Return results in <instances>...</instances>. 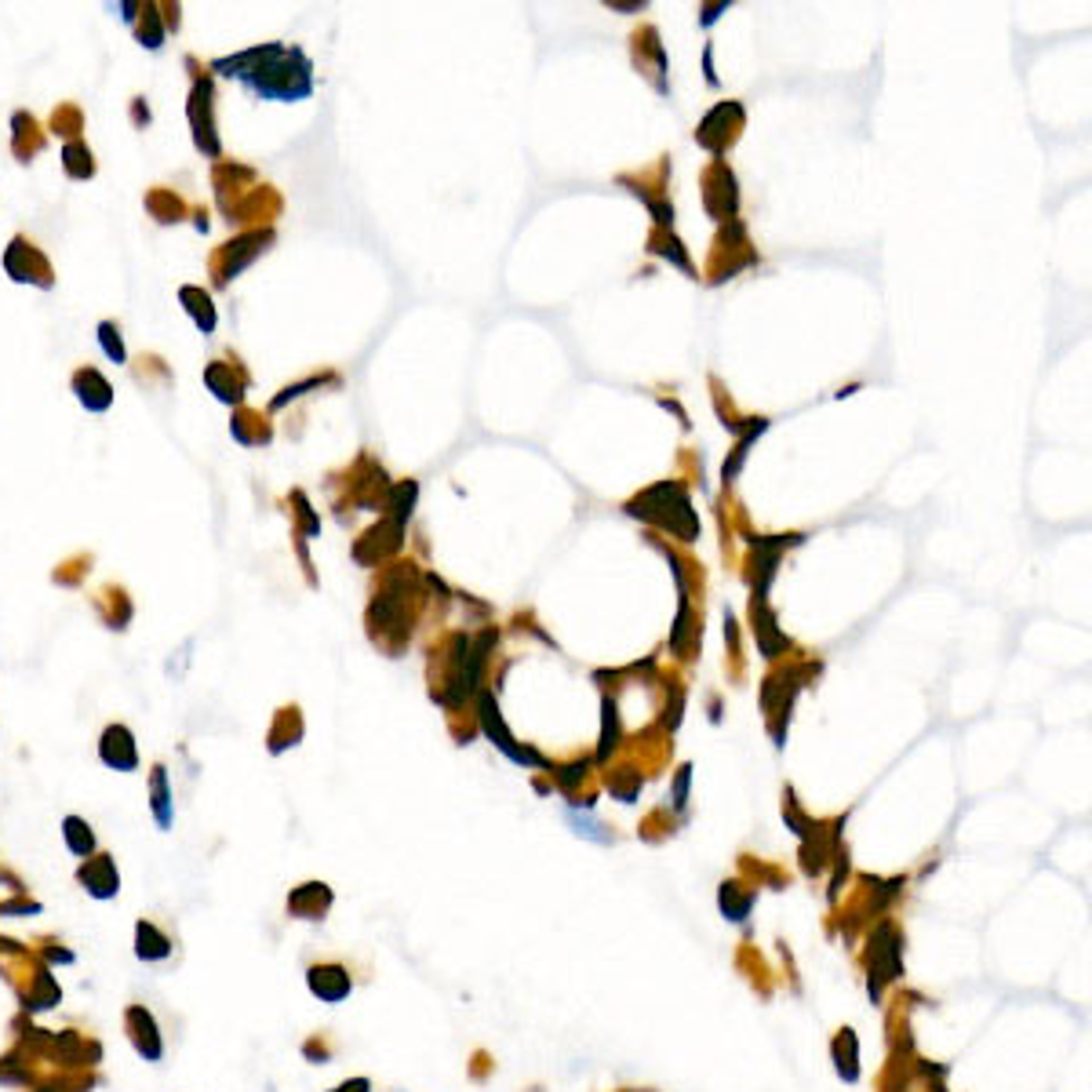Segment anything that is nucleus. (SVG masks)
Here are the masks:
<instances>
[{
    "mask_svg": "<svg viewBox=\"0 0 1092 1092\" xmlns=\"http://www.w3.org/2000/svg\"><path fill=\"white\" fill-rule=\"evenodd\" d=\"M66 842H69V849L77 852V856H87L91 852V834H87V827L80 824V819H66Z\"/></svg>",
    "mask_w": 1092,
    "mask_h": 1092,
    "instance_id": "obj_3",
    "label": "nucleus"
},
{
    "mask_svg": "<svg viewBox=\"0 0 1092 1092\" xmlns=\"http://www.w3.org/2000/svg\"><path fill=\"white\" fill-rule=\"evenodd\" d=\"M171 954V943L153 929V925H139V958L146 961H160Z\"/></svg>",
    "mask_w": 1092,
    "mask_h": 1092,
    "instance_id": "obj_2",
    "label": "nucleus"
},
{
    "mask_svg": "<svg viewBox=\"0 0 1092 1092\" xmlns=\"http://www.w3.org/2000/svg\"><path fill=\"white\" fill-rule=\"evenodd\" d=\"M153 812L160 819V827H171V808H168V787H164V769L153 776Z\"/></svg>",
    "mask_w": 1092,
    "mask_h": 1092,
    "instance_id": "obj_4",
    "label": "nucleus"
},
{
    "mask_svg": "<svg viewBox=\"0 0 1092 1092\" xmlns=\"http://www.w3.org/2000/svg\"><path fill=\"white\" fill-rule=\"evenodd\" d=\"M80 881L87 885L91 896H99V899H110L121 888V878H117V870H114L110 860H96V863L80 867Z\"/></svg>",
    "mask_w": 1092,
    "mask_h": 1092,
    "instance_id": "obj_1",
    "label": "nucleus"
}]
</instances>
